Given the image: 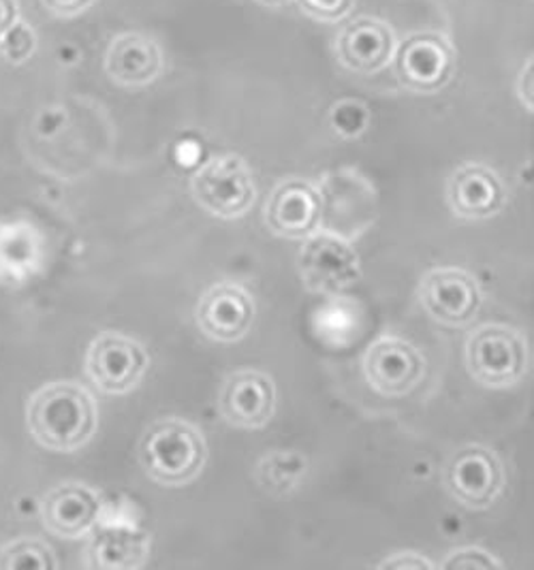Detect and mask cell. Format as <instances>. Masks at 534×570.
Masks as SVG:
<instances>
[{
  "label": "cell",
  "instance_id": "cell-4",
  "mask_svg": "<svg viewBox=\"0 0 534 570\" xmlns=\"http://www.w3.org/2000/svg\"><path fill=\"white\" fill-rule=\"evenodd\" d=\"M195 202L214 216L237 218L255 204L253 171L242 156L221 155L210 158L193 176Z\"/></svg>",
  "mask_w": 534,
  "mask_h": 570
},
{
  "label": "cell",
  "instance_id": "cell-1",
  "mask_svg": "<svg viewBox=\"0 0 534 570\" xmlns=\"http://www.w3.org/2000/svg\"><path fill=\"white\" fill-rule=\"evenodd\" d=\"M28 425L35 441L46 449L71 453L93 439L97 406L84 387L54 383L30 400Z\"/></svg>",
  "mask_w": 534,
  "mask_h": 570
},
{
  "label": "cell",
  "instance_id": "cell-26",
  "mask_svg": "<svg viewBox=\"0 0 534 570\" xmlns=\"http://www.w3.org/2000/svg\"><path fill=\"white\" fill-rule=\"evenodd\" d=\"M20 9L16 0H0V39L18 22Z\"/></svg>",
  "mask_w": 534,
  "mask_h": 570
},
{
  "label": "cell",
  "instance_id": "cell-17",
  "mask_svg": "<svg viewBox=\"0 0 534 570\" xmlns=\"http://www.w3.org/2000/svg\"><path fill=\"white\" fill-rule=\"evenodd\" d=\"M107 76L125 88H144L163 71V52L158 43L142 32L116 37L105 56Z\"/></svg>",
  "mask_w": 534,
  "mask_h": 570
},
{
  "label": "cell",
  "instance_id": "cell-24",
  "mask_svg": "<svg viewBox=\"0 0 534 570\" xmlns=\"http://www.w3.org/2000/svg\"><path fill=\"white\" fill-rule=\"evenodd\" d=\"M41 2L58 18H76L95 4V0H41Z\"/></svg>",
  "mask_w": 534,
  "mask_h": 570
},
{
  "label": "cell",
  "instance_id": "cell-11",
  "mask_svg": "<svg viewBox=\"0 0 534 570\" xmlns=\"http://www.w3.org/2000/svg\"><path fill=\"white\" fill-rule=\"evenodd\" d=\"M323 202L310 181L289 178L280 181L265 204L268 227L287 239H305L319 232Z\"/></svg>",
  "mask_w": 534,
  "mask_h": 570
},
{
  "label": "cell",
  "instance_id": "cell-19",
  "mask_svg": "<svg viewBox=\"0 0 534 570\" xmlns=\"http://www.w3.org/2000/svg\"><path fill=\"white\" fill-rule=\"evenodd\" d=\"M305 474V460L293 451H279L259 464V481L268 492L293 490Z\"/></svg>",
  "mask_w": 534,
  "mask_h": 570
},
{
  "label": "cell",
  "instance_id": "cell-9",
  "mask_svg": "<svg viewBox=\"0 0 534 570\" xmlns=\"http://www.w3.org/2000/svg\"><path fill=\"white\" fill-rule=\"evenodd\" d=\"M419 299L434 321L449 327L468 325L484 302L477 281L456 267L428 272L419 285Z\"/></svg>",
  "mask_w": 534,
  "mask_h": 570
},
{
  "label": "cell",
  "instance_id": "cell-7",
  "mask_svg": "<svg viewBox=\"0 0 534 570\" xmlns=\"http://www.w3.org/2000/svg\"><path fill=\"white\" fill-rule=\"evenodd\" d=\"M86 370L99 390L123 395L144 379L148 353L133 337L103 334L88 348Z\"/></svg>",
  "mask_w": 534,
  "mask_h": 570
},
{
  "label": "cell",
  "instance_id": "cell-12",
  "mask_svg": "<svg viewBox=\"0 0 534 570\" xmlns=\"http://www.w3.org/2000/svg\"><path fill=\"white\" fill-rule=\"evenodd\" d=\"M195 316L205 336L235 342L249 334L255 321V302L242 286L221 283L205 291Z\"/></svg>",
  "mask_w": 534,
  "mask_h": 570
},
{
  "label": "cell",
  "instance_id": "cell-10",
  "mask_svg": "<svg viewBox=\"0 0 534 570\" xmlns=\"http://www.w3.org/2000/svg\"><path fill=\"white\" fill-rule=\"evenodd\" d=\"M363 372L379 393L400 397L424 381L426 360L407 340L379 337L363 357Z\"/></svg>",
  "mask_w": 534,
  "mask_h": 570
},
{
  "label": "cell",
  "instance_id": "cell-6",
  "mask_svg": "<svg viewBox=\"0 0 534 570\" xmlns=\"http://www.w3.org/2000/svg\"><path fill=\"white\" fill-rule=\"evenodd\" d=\"M298 263L305 286L323 295L344 293L356 285L361 274L356 250L336 235L312 234L305 237Z\"/></svg>",
  "mask_w": 534,
  "mask_h": 570
},
{
  "label": "cell",
  "instance_id": "cell-16",
  "mask_svg": "<svg viewBox=\"0 0 534 570\" xmlns=\"http://www.w3.org/2000/svg\"><path fill=\"white\" fill-rule=\"evenodd\" d=\"M101 502L97 493L79 483H65L51 490L41 504V519L60 539H81L99 521Z\"/></svg>",
  "mask_w": 534,
  "mask_h": 570
},
{
  "label": "cell",
  "instance_id": "cell-15",
  "mask_svg": "<svg viewBox=\"0 0 534 570\" xmlns=\"http://www.w3.org/2000/svg\"><path fill=\"white\" fill-rule=\"evenodd\" d=\"M505 186L498 174L479 163L456 169L447 184L449 206L466 220H485L505 206Z\"/></svg>",
  "mask_w": 534,
  "mask_h": 570
},
{
  "label": "cell",
  "instance_id": "cell-3",
  "mask_svg": "<svg viewBox=\"0 0 534 570\" xmlns=\"http://www.w3.org/2000/svg\"><path fill=\"white\" fill-rule=\"evenodd\" d=\"M526 337L507 325H484L466 342V365L484 387H509L528 372Z\"/></svg>",
  "mask_w": 534,
  "mask_h": 570
},
{
  "label": "cell",
  "instance_id": "cell-14",
  "mask_svg": "<svg viewBox=\"0 0 534 570\" xmlns=\"http://www.w3.org/2000/svg\"><path fill=\"white\" fill-rule=\"evenodd\" d=\"M221 413L235 428H263L276 406V390L268 374L244 370L227 376L219 397Z\"/></svg>",
  "mask_w": 534,
  "mask_h": 570
},
{
  "label": "cell",
  "instance_id": "cell-2",
  "mask_svg": "<svg viewBox=\"0 0 534 570\" xmlns=\"http://www.w3.org/2000/svg\"><path fill=\"white\" fill-rule=\"evenodd\" d=\"M207 460L202 432L182 419H161L139 442V464L165 488H182L200 476Z\"/></svg>",
  "mask_w": 534,
  "mask_h": 570
},
{
  "label": "cell",
  "instance_id": "cell-21",
  "mask_svg": "<svg viewBox=\"0 0 534 570\" xmlns=\"http://www.w3.org/2000/svg\"><path fill=\"white\" fill-rule=\"evenodd\" d=\"M298 4L308 18L331 24L347 18L356 0H298Z\"/></svg>",
  "mask_w": 534,
  "mask_h": 570
},
{
  "label": "cell",
  "instance_id": "cell-8",
  "mask_svg": "<svg viewBox=\"0 0 534 570\" xmlns=\"http://www.w3.org/2000/svg\"><path fill=\"white\" fill-rule=\"evenodd\" d=\"M449 493L470 509H487L505 485L501 460L482 444L462 446L445 468Z\"/></svg>",
  "mask_w": 534,
  "mask_h": 570
},
{
  "label": "cell",
  "instance_id": "cell-18",
  "mask_svg": "<svg viewBox=\"0 0 534 570\" xmlns=\"http://www.w3.org/2000/svg\"><path fill=\"white\" fill-rule=\"evenodd\" d=\"M151 539L127 525H109L93 539L88 560L93 569L133 570L146 564Z\"/></svg>",
  "mask_w": 534,
  "mask_h": 570
},
{
  "label": "cell",
  "instance_id": "cell-27",
  "mask_svg": "<svg viewBox=\"0 0 534 570\" xmlns=\"http://www.w3.org/2000/svg\"><path fill=\"white\" fill-rule=\"evenodd\" d=\"M256 2L268 4V7H280V4H284V2H289V0H256Z\"/></svg>",
  "mask_w": 534,
  "mask_h": 570
},
{
  "label": "cell",
  "instance_id": "cell-13",
  "mask_svg": "<svg viewBox=\"0 0 534 570\" xmlns=\"http://www.w3.org/2000/svg\"><path fill=\"white\" fill-rule=\"evenodd\" d=\"M396 52V32L382 20L363 16L338 35L336 53L342 67L359 76L382 71Z\"/></svg>",
  "mask_w": 534,
  "mask_h": 570
},
{
  "label": "cell",
  "instance_id": "cell-22",
  "mask_svg": "<svg viewBox=\"0 0 534 570\" xmlns=\"http://www.w3.org/2000/svg\"><path fill=\"white\" fill-rule=\"evenodd\" d=\"M32 50H35L32 30L18 22L0 39V52L11 62H22L32 53Z\"/></svg>",
  "mask_w": 534,
  "mask_h": 570
},
{
  "label": "cell",
  "instance_id": "cell-25",
  "mask_svg": "<svg viewBox=\"0 0 534 570\" xmlns=\"http://www.w3.org/2000/svg\"><path fill=\"white\" fill-rule=\"evenodd\" d=\"M379 569L424 570L434 569V564L430 560H426L424 556H419V553H398V556L387 558L385 562H381V564H379Z\"/></svg>",
  "mask_w": 534,
  "mask_h": 570
},
{
  "label": "cell",
  "instance_id": "cell-23",
  "mask_svg": "<svg viewBox=\"0 0 534 570\" xmlns=\"http://www.w3.org/2000/svg\"><path fill=\"white\" fill-rule=\"evenodd\" d=\"M443 569H503V564L479 547H464L454 551L445 562Z\"/></svg>",
  "mask_w": 534,
  "mask_h": 570
},
{
  "label": "cell",
  "instance_id": "cell-5",
  "mask_svg": "<svg viewBox=\"0 0 534 570\" xmlns=\"http://www.w3.org/2000/svg\"><path fill=\"white\" fill-rule=\"evenodd\" d=\"M458 56L438 32H415L394 52V69L400 86L417 95H433L456 73Z\"/></svg>",
  "mask_w": 534,
  "mask_h": 570
},
{
  "label": "cell",
  "instance_id": "cell-20",
  "mask_svg": "<svg viewBox=\"0 0 534 570\" xmlns=\"http://www.w3.org/2000/svg\"><path fill=\"white\" fill-rule=\"evenodd\" d=\"M0 569L4 570H50L56 569V560L48 544L35 539L11 543L0 553Z\"/></svg>",
  "mask_w": 534,
  "mask_h": 570
}]
</instances>
